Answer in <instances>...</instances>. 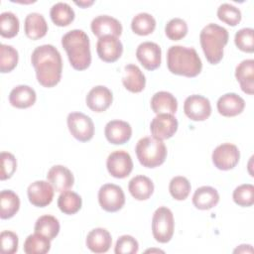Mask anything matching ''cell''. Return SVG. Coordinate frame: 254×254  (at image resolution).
<instances>
[{"label":"cell","instance_id":"2e32d148","mask_svg":"<svg viewBox=\"0 0 254 254\" xmlns=\"http://www.w3.org/2000/svg\"><path fill=\"white\" fill-rule=\"evenodd\" d=\"M112 100L113 94L111 90L104 85L92 87L85 98L88 108L97 113L105 111L111 105Z\"/></svg>","mask_w":254,"mask_h":254},{"label":"cell","instance_id":"836d02e7","mask_svg":"<svg viewBox=\"0 0 254 254\" xmlns=\"http://www.w3.org/2000/svg\"><path fill=\"white\" fill-rule=\"evenodd\" d=\"M156 28V20L155 18L146 12H142L133 17L131 21V29L132 31L139 36H147Z\"/></svg>","mask_w":254,"mask_h":254},{"label":"cell","instance_id":"d590c367","mask_svg":"<svg viewBox=\"0 0 254 254\" xmlns=\"http://www.w3.org/2000/svg\"><path fill=\"white\" fill-rule=\"evenodd\" d=\"M19 56L16 49L12 46L1 44L0 46V70L1 72H10L18 64Z\"/></svg>","mask_w":254,"mask_h":254},{"label":"cell","instance_id":"277c9868","mask_svg":"<svg viewBox=\"0 0 254 254\" xmlns=\"http://www.w3.org/2000/svg\"><path fill=\"white\" fill-rule=\"evenodd\" d=\"M228 31L214 23L206 25L200 31V46L209 64H216L222 60L223 50L228 43Z\"/></svg>","mask_w":254,"mask_h":254},{"label":"cell","instance_id":"7402d4cb","mask_svg":"<svg viewBox=\"0 0 254 254\" xmlns=\"http://www.w3.org/2000/svg\"><path fill=\"white\" fill-rule=\"evenodd\" d=\"M235 77L242 91L253 94L254 89V60H244L235 68Z\"/></svg>","mask_w":254,"mask_h":254},{"label":"cell","instance_id":"d6a6232c","mask_svg":"<svg viewBox=\"0 0 254 254\" xmlns=\"http://www.w3.org/2000/svg\"><path fill=\"white\" fill-rule=\"evenodd\" d=\"M82 205V199L80 195L71 190H65L61 192L58 198V206L62 212L65 214L76 213Z\"/></svg>","mask_w":254,"mask_h":254},{"label":"cell","instance_id":"5b68a950","mask_svg":"<svg viewBox=\"0 0 254 254\" xmlns=\"http://www.w3.org/2000/svg\"><path fill=\"white\" fill-rule=\"evenodd\" d=\"M135 151L140 164L146 168L159 167L167 157L165 143L153 136L141 138L136 144Z\"/></svg>","mask_w":254,"mask_h":254},{"label":"cell","instance_id":"74e56055","mask_svg":"<svg viewBox=\"0 0 254 254\" xmlns=\"http://www.w3.org/2000/svg\"><path fill=\"white\" fill-rule=\"evenodd\" d=\"M232 197L234 202L239 206H251L254 203V186L251 184L238 186L233 190Z\"/></svg>","mask_w":254,"mask_h":254},{"label":"cell","instance_id":"30bf717a","mask_svg":"<svg viewBox=\"0 0 254 254\" xmlns=\"http://www.w3.org/2000/svg\"><path fill=\"white\" fill-rule=\"evenodd\" d=\"M184 112L192 121L206 120L211 114L210 101L199 94L190 95L184 102Z\"/></svg>","mask_w":254,"mask_h":254},{"label":"cell","instance_id":"7c38bea8","mask_svg":"<svg viewBox=\"0 0 254 254\" xmlns=\"http://www.w3.org/2000/svg\"><path fill=\"white\" fill-rule=\"evenodd\" d=\"M178 120L173 114L160 113L150 123V130L153 137L164 140L174 136L178 130Z\"/></svg>","mask_w":254,"mask_h":254},{"label":"cell","instance_id":"ee69618b","mask_svg":"<svg viewBox=\"0 0 254 254\" xmlns=\"http://www.w3.org/2000/svg\"><path fill=\"white\" fill-rule=\"evenodd\" d=\"M1 248L4 254H14L18 250L19 239L16 233L10 230L2 231L0 234Z\"/></svg>","mask_w":254,"mask_h":254},{"label":"cell","instance_id":"ffe728a7","mask_svg":"<svg viewBox=\"0 0 254 254\" xmlns=\"http://www.w3.org/2000/svg\"><path fill=\"white\" fill-rule=\"evenodd\" d=\"M219 114L225 117H233L240 114L245 107L244 99L236 93L229 92L220 96L216 103Z\"/></svg>","mask_w":254,"mask_h":254},{"label":"cell","instance_id":"e575fe53","mask_svg":"<svg viewBox=\"0 0 254 254\" xmlns=\"http://www.w3.org/2000/svg\"><path fill=\"white\" fill-rule=\"evenodd\" d=\"M20 28V23L18 17L9 11L2 12L0 14V35L4 38L15 37Z\"/></svg>","mask_w":254,"mask_h":254},{"label":"cell","instance_id":"d4e9b609","mask_svg":"<svg viewBox=\"0 0 254 254\" xmlns=\"http://www.w3.org/2000/svg\"><path fill=\"white\" fill-rule=\"evenodd\" d=\"M125 75L122 77V83L125 88L131 92H141L146 85V77L138 65L129 64L124 67Z\"/></svg>","mask_w":254,"mask_h":254},{"label":"cell","instance_id":"52a82bcc","mask_svg":"<svg viewBox=\"0 0 254 254\" xmlns=\"http://www.w3.org/2000/svg\"><path fill=\"white\" fill-rule=\"evenodd\" d=\"M70 134L80 142H87L94 135V123L92 119L81 112H71L66 118Z\"/></svg>","mask_w":254,"mask_h":254},{"label":"cell","instance_id":"b9f144b4","mask_svg":"<svg viewBox=\"0 0 254 254\" xmlns=\"http://www.w3.org/2000/svg\"><path fill=\"white\" fill-rule=\"evenodd\" d=\"M139 250L138 241L131 235L120 236L115 244L114 252L116 254H135Z\"/></svg>","mask_w":254,"mask_h":254},{"label":"cell","instance_id":"8992f818","mask_svg":"<svg viewBox=\"0 0 254 254\" xmlns=\"http://www.w3.org/2000/svg\"><path fill=\"white\" fill-rule=\"evenodd\" d=\"M174 215L166 206L158 207L152 218V233L156 241L160 243L169 242L174 234Z\"/></svg>","mask_w":254,"mask_h":254},{"label":"cell","instance_id":"44dd1931","mask_svg":"<svg viewBox=\"0 0 254 254\" xmlns=\"http://www.w3.org/2000/svg\"><path fill=\"white\" fill-rule=\"evenodd\" d=\"M111 244V235L105 228H94L86 236V246L93 253H105Z\"/></svg>","mask_w":254,"mask_h":254},{"label":"cell","instance_id":"ac0fdd59","mask_svg":"<svg viewBox=\"0 0 254 254\" xmlns=\"http://www.w3.org/2000/svg\"><path fill=\"white\" fill-rule=\"evenodd\" d=\"M104 134L108 142L114 145H122L130 140L132 127L123 120H111L104 128Z\"/></svg>","mask_w":254,"mask_h":254},{"label":"cell","instance_id":"7bdbcfd3","mask_svg":"<svg viewBox=\"0 0 254 254\" xmlns=\"http://www.w3.org/2000/svg\"><path fill=\"white\" fill-rule=\"evenodd\" d=\"M0 158H1L0 180L5 181L7 179H10L15 173L17 168V161L15 156L9 152H2Z\"/></svg>","mask_w":254,"mask_h":254},{"label":"cell","instance_id":"60d3db41","mask_svg":"<svg viewBox=\"0 0 254 254\" xmlns=\"http://www.w3.org/2000/svg\"><path fill=\"white\" fill-rule=\"evenodd\" d=\"M254 30L252 28H242L238 30L234 36L236 47L245 53H253L254 51Z\"/></svg>","mask_w":254,"mask_h":254},{"label":"cell","instance_id":"d6986e66","mask_svg":"<svg viewBox=\"0 0 254 254\" xmlns=\"http://www.w3.org/2000/svg\"><path fill=\"white\" fill-rule=\"evenodd\" d=\"M49 183L53 186L54 190L59 192L68 190L74 183L72 173L64 166L56 165L52 167L47 175Z\"/></svg>","mask_w":254,"mask_h":254},{"label":"cell","instance_id":"f35d334b","mask_svg":"<svg viewBox=\"0 0 254 254\" xmlns=\"http://www.w3.org/2000/svg\"><path fill=\"white\" fill-rule=\"evenodd\" d=\"M217 17L229 26H236L241 21V11L229 3H222L217 9Z\"/></svg>","mask_w":254,"mask_h":254},{"label":"cell","instance_id":"f1b7e54d","mask_svg":"<svg viewBox=\"0 0 254 254\" xmlns=\"http://www.w3.org/2000/svg\"><path fill=\"white\" fill-rule=\"evenodd\" d=\"M20 207V198L11 190H4L0 192V217L8 219L13 217Z\"/></svg>","mask_w":254,"mask_h":254},{"label":"cell","instance_id":"484cf974","mask_svg":"<svg viewBox=\"0 0 254 254\" xmlns=\"http://www.w3.org/2000/svg\"><path fill=\"white\" fill-rule=\"evenodd\" d=\"M219 201L218 191L209 186H202L197 188L192 195L193 205L201 210L210 209Z\"/></svg>","mask_w":254,"mask_h":254},{"label":"cell","instance_id":"603a6c76","mask_svg":"<svg viewBox=\"0 0 254 254\" xmlns=\"http://www.w3.org/2000/svg\"><path fill=\"white\" fill-rule=\"evenodd\" d=\"M24 30L29 39L39 40L46 36L48 32V24L42 14L33 12L26 16Z\"/></svg>","mask_w":254,"mask_h":254},{"label":"cell","instance_id":"4fadbf2b","mask_svg":"<svg viewBox=\"0 0 254 254\" xmlns=\"http://www.w3.org/2000/svg\"><path fill=\"white\" fill-rule=\"evenodd\" d=\"M136 57L146 69L154 70L161 64L162 51L154 42H143L136 50Z\"/></svg>","mask_w":254,"mask_h":254},{"label":"cell","instance_id":"cb8c5ba5","mask_svg":"<svg viewBox=\"0 0 254 254\" xmlns=\"http://www.w3.org/2000/svg\"><path fill=\"white\" fill-rule=\"evenodd\" d=\"M37 99L36 91L29 85L20 84L15 86L9 94V102L16 108H28L32 106Z\"/></svg>","mask_w":254,"mask_h":254},{"label":"cell","instance_id":"4dcf8cb0","mask_svg":"<svg viewBox=\"0 0 254 254\" xmlns=\"http://www.w3.org/2000/svg\"><path fill=\"white\" fill-rule=\"evenodd\" d=\"M34 230L35 232L48 237L50 240H53L60 232V222L55 216L45 214L37 219Z\"/></svg>","mask_w":254,"mask_h":254},{"label":"cell","instance_id":"ba28073f","mask_svg":"<svg viewBox=\"0 0 254 254\" xmlns=\"http://www.w3.org/2000/svg\"><path fill=\"white\" fill-rule=\"evenodd\" d=\"M98 202L105 211H118L125 203L124 191L117 185L105 184L98 190Z\"/></svg>","mask_w":254,"mask_h":254},{"label":"cell","instance_id":"3957f363","mask_svg":"<svg viewBox=\"0 0 254 254\" xmlns=\"http://www.w3.org/2000/svg\"><path fill=\"white\" fill-rule=\"evenodd\" d=\"M169 70L178 75L194 77L200 73L202 63L195 49L183 46H172L167 52Z\"/></svg>","mask_w":254,"mask_h":254},{"label":"cell","instance_id":"8fae6325","mask_svg":"<svg viewBox=\"0 0 254 254\" xmlns=\"http://www.w3.org/2000/svg\"><path fill=\"white\" fill-rule=\"evenodd\" d=\"M106 167L109 174L117 179H124L133 170V161L129 153L124 150H117L109 154Z\"/></svg>","mask_w":254,"mask_h":254},{"label":"cell","instance_id":"8d00e7d4","mask_svg":"<svg viewBox=\"0 0 254 254\" xmlns=\"http://www.w3.org/2000/svg\"><path fill=\"white\" fill-rule=\"evenodd\" d=\"M190 183L186 177L177 176L174 177L169 185V190L173 198L177 200L186 199L190 191Z\"/></svg>","mask_w":254,"mask_h":254},{"label":"cell","instance_id":"4316f807","mask_svg":"<svg viewBox=\"0 0 254 254\" xmlns=\"http://www.w3.org/2000/svg\"><path fill=\"white\" fill-rule=\"evenodd\" d=\"M151 108L156 114H175L178 109L177 98L168 91H158L151 98Z\"/></svg>","mask_w":254,"mask_h":254},{"label":"cell","instance_id":"1f68e13d","mask_svg":"<svg viewBox=\"0 0 254 254\" xmlns=\"http://www.w3.org/2000/svg\"><path fill=\"white\" fill-rule=\"evenodd\" d=\"M23 249L27 254H46L51 249V240L48 237L35 232L26 238Z\"/></svg>","mask_w":254,"mask_h":254},{"label":"cell","instance_id":"9a60e30c","mask_svg":"<svg viewBox=\"0 0 254 254\" xmlns=\"http://www.w3.org/2000/svg\"><path fill=\"white\" fill-rule=\"evenodd\" d=\"M96 52L103 62L114 63L121 57L123 45L117 37L103 36L97 41Z\"/></svg>","mask_w":254,"mask_h":254},{"label":"cell","instance_id":"9c48e42d","mask_svg":"<svg viewBox=\"0 0 254 254\" xmlns=\"http://www.w3.org/2000/svg\"><path fill=\"white\" fill-rule=\"evenodd\" d=\"M212 163L222 171L233 169L239 162L240 152L236 145L231 143H223L217 146L212 152Z\"/></svg>","mask_w":254,"mask_h":254},{"label":"cell","instance_id":"5bb4252c","mask_svg":"<svg viewBox=\"0 0 254 254\" xmlns=\"http://www.w3.org/2000/svg\"><path fill=\"white\" fill-rule=\"evenodd\" d=\"M55 190L46 181H36L27 189L29 201L38 207H45L53 201Z\"/></svg>","mask_w":254,"mask_h":254},{"label":"cell","instance_id":"7a4b0ae2","mask_svg":"<svg viewBox=\"0 0 254 254\" xmlns=\"http://www.w3.org/2000/svg\"><path fill=\"white\" fill-rule=\"evenodd\" d=\"M62 46L67 54L71 66L76 70H84L91 64V53L89 38L86 33L74 29L62 38Z\"/></svg>","mask_w":254,"mask_h":254},{"label":"cell","instance_id":"6da1fadb","mask_svg":"<svg viewBox=\"0 0 254 254\" xmlns=\"http://www.w3.org/2000/svg\"><path fill=\"white\" fill-rule=\"evenodd\" d=\"M39 83L45 87H53L62 77L63 61L60 52L53 45L37 47L31 56Z\"/></svg>","mask_w":254,"mask_h":254},{"label":"cell","instance_id":"f6af8a7d","mask_svg":"<svg viewBox=\"0 0 254 254\" xmlns=\"http://www.w3.org/2000/svg\"><path fill=\"white\" fill-rule=\"evenodd\" d=\"M76 5H79V6H81V7H87V6H89V5H91V4H93V1H89V2H81V1H79V2H77V1H75L74 2Z\"/></svg>","mask_w":254,"mask_h":254},{"label":"cell","instance_id":"e0dca14e","mask_svg":"<svg viewBox=\"0 0 254 254\" xmlns=\"http://www.w3.org/2000/svg\"><path fill=\"white\" fill-rule=\"evenodd\" d=\"M90 28L92 33L98 38L103 36H114L118 38L122 34L121 23L109 15L96 16L91 21Z\"/></svg>","mask_w":254,"mask_h":254},{"label":"cell","instance_id":"f546056e","mask_svg":"<svg viewBox=\"0 0 254 254\" xmlns=\"http://www.w3.org/2000/svg\"><path fill=\"white\" fill-rule=\"evenodd\" d=\"M50 16L55 25L64 27L69 25L74 20L75 15L69 4L65 2H58L52 6Z\"/></svg>","mask_w":254,"mask_h":254},{"label":"cell","instance_id":"83f0119b","mask_svg":"<svg viewBox=\"0 0 254 254\" xmlns=\"http://www.w3.org/2000/svg\"><path fill=\"white\" fill-rule=\"evenodd\" d=\"M128 190L135 199L146 200L154 191V184L148 177L138 175L130 180Z\"/></svg>","mask_w":254,"mask_h":254},{"label":"cell","instance_id":"ab89813d","mask_svg":"<svg viewBox=\"0 0 254 254\" xmlns=\"http://www.w3.org/2000/svg\"><path fill=\"white\" fill-rule=\"evenodd\" d=\"M165 33L170 40L179 41L187 35L188 24L181 18H173L166 24Z\"/></svg>","mask_w":254,"mask_h":254}]
</instances>
